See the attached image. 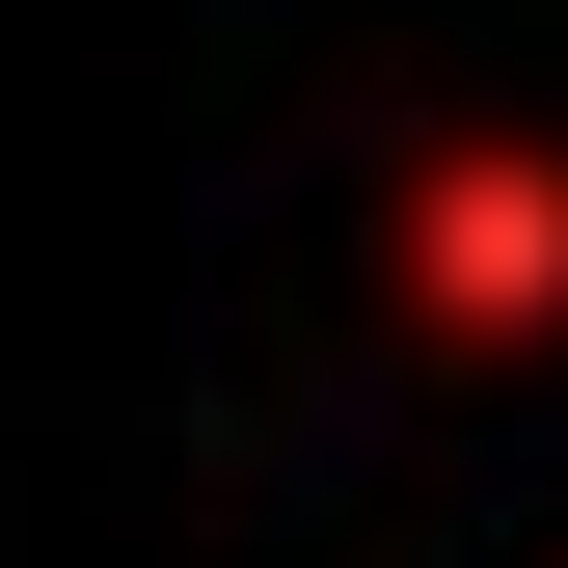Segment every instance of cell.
I'll return each instance as SVG.
<instances>
[{
  "instance_id": "obj_1",
  "label": "cell",
  "mask_w": 568,
  "mask_h": 568,
  "mask_svg": "<svg viewBox=\"0 0 568 568\" xmlns=\"http://www.w3.org/2000/svg\"><path fill=\"white\" fill-rule=\"evenodd\" d=\"M434 271H460V298H541V271H568L541 163H434Z\"/></svg>"
}]
</instances>
